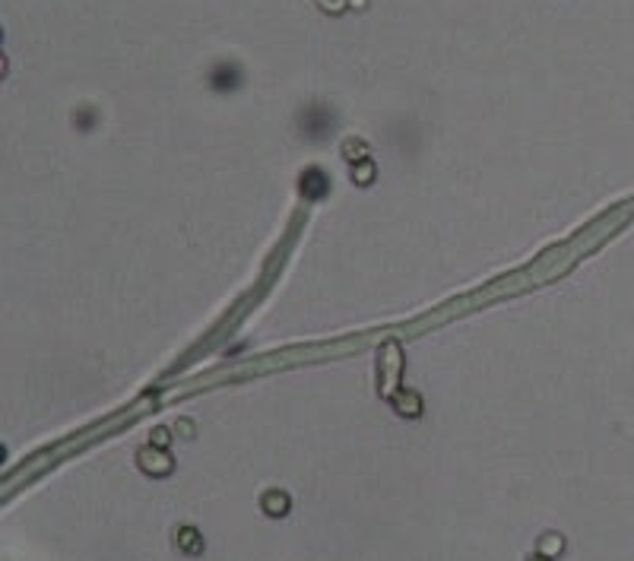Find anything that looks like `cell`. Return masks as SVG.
Wrapping results in <instances>:
<instances>
[{
    "label": "cell",
    "mask_w": 634,
    "mask_h": 561,
    "mask_svg": "<svg viewBox=\"0 0 634 561\" xmlns=\"http://www.w3.org/2000/svg\"><path fill=\"white\" fill-rule=\"evenodd\" d=\"M267 508H270V514H285V498L283 495H270Z\"/></svg>",
    "instance_id": "6da1fadb"
}]
</instances>
